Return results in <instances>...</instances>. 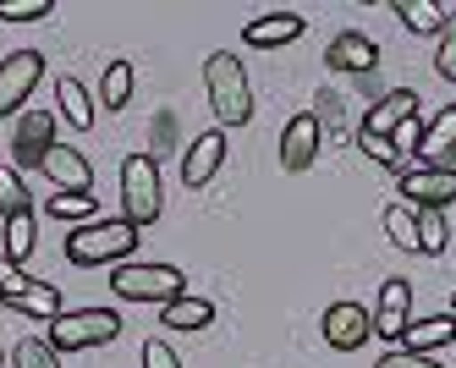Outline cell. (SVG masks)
Returning <instances> with one entry per match:
<instances>
[{"label": "cell", "mask_w": 456, "mask_h": 368, "mask_svg": "<svg viewBox=\"0 0 456 368\" xmlns=\"http://www.w3.org/2000/svg\"><path fill=\"white\" fill-rule=\"evenodd\" d=\"M28 286H34V275H22V264H12L6 253H0V303H17Z\"/></svg>", "instance_id": "33"}, {"label": "cell", "mask_w": 456, "mask_h": 368, "mask_svg": "<svg viewBox=\"0 0 456 368\" xmlns=\"http://www.w3.org/2000/svg\"><path fill=\"white\" fill-rule=\"evenodd\" d=\"M110 291L121 297V303H159L166 308L171 297L187 291V275L176 270V264H116Z\"/></svg>", "instance_id": "3"}, {"label": "cell", "mask_w": 456, "mask_h": 368, "mask_svg": "<svg viewBox=\"0 0 456 368\" xmlns=\"http://www.w3.org/2000/svg\"><path fill=\"white\" fill-rule=\"evenodd\" d=\"M357 149H363L374 165H385V171H402L407 176V159H402V149L390 143V138H369V132H357Z\"/></svg>", "instance_id": "30"}, {"label": "cell", "mask_w": 456, "mask_h": 368, "mask_svg": "<svg viewBox=\"0 0 456 368\" xmlns=\"http://www.w3.org/2000/svg\"><path fill=\"white\" fill-rule=\"evenodd\" d=\"M149 143H154V165H159V154L176 149V116H171V110H154V121H149Z\"/></svg>", "instance_id": "32"}, {"label": "cell", "mask_w": 456, "mask_h": 368, "mask_svg": "<svg viewBox=\"0 0 456 368\" xmlns=\"http://www.w3.org/2000/svg\"><path fill=\"white\" fill-rule=\"evenodd\" d=\"M0 357H6V347H0Z\"/></svg>", "instance_id": "40"}, {"label": "cell", "mask_w": 456, "mask_h": 368, "mask_svg": "<svg viewBox=\"0 0 456 368\" xmlns=\"http://www.w3.org/2000/svg\"><path fill=\"white\" fill-rule=\"evenodd\" d=\"M412 324V286L396 275L379 286V303H374V336L379 341H402V330Z\"/></svg>", "instance_id": "12"}, {"label": "cell", "mask_w": 456, "mask_h": 368, "mask_svg": "<svg viewBox=\"0 0 456 368\" xmlns=\"http://www.w3.org/2000/svg\"><path fill=\"white\" fill-rule=\"evenodd\" d=\"M451 319H456V297H451Z\"/></svg>", "instance_id": "39"}, {"label": "cell", "mask_w": 456, "mask_h": 368, "mask_svg": "<svg viewBox=\"0 0 456 368\" xmlns=\"http://www.w3.org/2000/svg\"><path fill=\"white\" fill-rule=\"evenodd\" d=\"M412 116H418V94L412 88H390V94L374 99V110L363 116L357 132H369V138H396V127L412 121Z\"/></svg>", "instance_id": "13"}, {"label": "cell", "mask_w": 456, "mask_h": 368, "mask_svg": "<svg viewBox=\"0 0 456 368\" xmlns=\"http://www.w3.org/2000/svg\"><path fill=\"white\" fill-rule=\"evenodd\" d=\"M138 248V225L133 220H88L67 237V258L77 270H100V264H116Z\"/></svg>", "instance_id": "2"}, {"label": "cell", "mask_w": 456, "mask_h": 368, "mask_svg": "<svg viewBox=\"0 0 456 368\" xmlns=\"http://www.w3.org/2000/svg\"><path fill=\"white\" fill-rule=\"evenodd\" d=\"M6 308H17V314H34V319H61V314H67V308H61V291L50 286V281H34V286H28L22 297H17V303H6Z\"/></svg>", "instance_id": "22"}, {"label": "cell", "mask_w": 456, "mask_h": 368, "mask_svg": "<svg viewBox=\"0 0 456 368\" xmlns=\"http://www.w3.org/2000/svg\"><path fill=\"white\" fill-rule=\"evenodd\" d=\"M133 99V61H110L105 78H100V105L105 110H121Z\"/></svg>", "instance_id": "23"}, {"label": "cell", "mask_w": 456, "mask_h": 368, "mask_svg": "<svg viewBox=\"0 0 456 368\" xmlns=\"http://www.w3.org/2000/svg\"><path fill=\"white\" fill-rule=\"evenodd\" d=\"M39 78H45V55L39 50H17V55L0 61V116H17L28 105V94L39 88Z\"/></svg>", "instance_id": "6"}, {"label": "cell", "mask_w": 456, "mask_h": 368, "mask_svg": "<svg viewBox=\"0 0 456 368\" xmlns=\"http://www.w3.org/2000/svg\"><path fill=\"white\" fill-rule=\"evenodd\" d=\"M204 88H209V110H215L220 132H225V127H248V121H253V83H248L242 55L215 50V55L204 61Z\"/></svg>", "instance_id": "1"}, {"label": "cell", "mask_w": 456, "mask_h": 368, "mask_svg": "<svg viewBox=\"0 0 456 368\" xmlns=\"http://www.w3.org/2000/svg\"><path fill=\"white\" fill-rule=\"evenodd\" d=\"M12 368H61V357H55V347H50V341L22 336V341L12 347Z\"/></svg>", "instance_id": "29"}, {"label": "cell", "mask_w": 456, "mask_h": 368, "mask_svg": "<svg viewBox=\"0 0 456 368\" xmlns=\"http://www.w3.org/2000/svg\"><path fill=\"white\" fill-rule=\"evenodd\" d=\"M402 341H407V352H423V357H429L435 347L456 341V319H451V314H435V319H412V324L402 330Z\"/></svg>", "instance_id": "19"}, {"label": "cell", "mask_w": 456, "mask_h": 368, "mask_svg": "<svg viewBox=\"0 0 456 368\" xmlns=\"http://www.w3.org/2000/svg\"><path fill=\"white\" fill-rule=\"evenodd\" d=\"M39 171L55 182V192H94V171H88V159L77 154V149H50L45 154V165H39Z\"/></svg>", "instance_id": "16"}, {"label": "cell", "mask_w": 456, "mask_h": 368, "mask_svg": "<svg viewBox=\"0 0 456 368\" xmlns=\"http://www.w3.org/2000/svg\"><path fill=\"white\" fill-rule=\"evenodd\" d=\"M143 368H182V357L166 341H143Z\"/></svg>", "instance_id": "35"}, {"label": "cell", "mask_w": 456, "mask_h": 368, "mask_svg": "<svg viewBox=\"0 0 456 368\" xmlns=\"http://www.w3.org/2000/svg\"><path fill=\"white\" fill-rule=\"evenodd\" d=\"M28 204H34V198H28V182H22V171H12V165H0V215H28Z\"/></svg>", "instance_id": "27"}, {"label": "cell", "mask_w": 456, "mask_h": 368, "mask_svg": "<svg viewBox=\"0 0 456 368\" xmlns=\"http://www.w3.org/2000/svg\"><path fill=\"white\" fill-rule=\"evenodd\" d=\"M379 368H440L435 357H423V352H385Z\"/></svg>", "instance_id": "36"}, {"label": "cell", "mask_w": 456, "mask_h": 368, "mask_svg": "<svg viewBox=\"0 0 456 368\" xmlns=\"http://www.w3.org/2000/svg\"><path fill=\"white\" fill-rule=\"evenodd\" d=\"M319 330H324V341H330L336 352H357L374 336V314L363 303H330L324 319H319Z\"/></svg>", "instance_id": "8"}, {"label": "cell", "mask_w": 456, "mask_h": 368, "mask_svg": "<svg viewBox=\"0 0 456 368\" xmlns=\"http://www.w3.org/2000/svg\"><path fill=\"white\" fill-rule=\"evenodd\" d=\"M445 171H456V149H451V154H445Z\"/></svg>", "instance_id": "38"}, {"label": "cell", "mask_w": 456, "mask_h": 368, "mask_svg": "<svg viewBox=\"0 0 456 368\" xmlns=\"http://www.w3.org/2000/svg\"><path fill=\"white\" fill-rule=\"evenodd\" d=\"M50 12H55L50 0H0V22H39Z\"/></svg>", "instance_id": "34"}, {"label": "cell", "mask_w": 456, "mask_h": 368, "mask_svg": "<svg viewBox=\"0 0 456 368\" xmlns=\"http://www.w3.org/2000/svg\"><path fill=\"white\" fill-rule=\"evenodd\" d=\"M385 237L396 242L402 253H418V215H412L407 204H390V209H385Z\"/></svg>", "instance_id": "26"}, {"label": "cell", "mask_w": 456, "mask_h": 368, "mask_svg": "<svg viewBox=\"0 0 456 368\" xmlns=\"http://www.w3.org/2000/svg\"><path fill=\"white\" fill-rule=\"evenodd\" d=\"M445 6H435V0H396V22L407 28V33H423V39H440V28H445Z\"/></svg>", "instance_id": "20"}, {"label": "cell", "mask_w": 456, "mask_h": 368, "mask_svg": "<svg viewBox=\"0 0 456 368\" xmlns=\"http://www.w3.org/2000/svg\"><path fill=\"white\" fill-rule=\"evenodd\" d=\"M45 209H50L55 220H72V225L83 220V225H88V220H94V192H50Z\"/></svg>", "instance_id": "28"}, {"label": "cell", "mask_w": 456, "mask_h": 368, "mask_svg": "<svg viewBox=\"0 0 456 368\" xmlns=\"http://www.w3.org/2000/svg\"><path fill=\"white\" fill-rule=\"evenodd\" d=\"M50 149H55V116L50 110H22L17 132H12V159L22 171H39Z\"/></svg>", "instance_id": "7"}, {"label": "cell", "mask_w": 456, "mask_h": 368, "mask_svg": "<svg viewBox=\"0 0 456 368\" xmlns=\"http://www.w3.org/2000/svg\"><path fill=\"white\" fill-rule=\"evenodd\" d=\"M412 215H418V253H445V242H451L445 209H412Z\"/></svg>", "instance_id": "25"}, {"label": "cell", "mask_w": 456, "mask_h": 368, "mask_svg": "<svg viewBox=\"0 0 456 368\" xmlns=\"http://www.w3.org/2000/svg\"><path fill=\"white\" fill-rule=\"evenodd\" d=\"M121 336V314L116 308H72L50 319V347L55 352H83V347H105Z\"/></svg>", "instance_id": "5"}, {"label": "cell", "mask_w": 456, "mask_h": 368, "mask_svg": "<svg viewBox=\"0 0 456 368\" xmlns=\"http://www.w3.org/2000/svg\"><path fill=\"white\" fill-rule=\"evenodd\" d=\"M319 143H324L319 116H314V110H308V116H291V121H286V132H281V165H286L291 176L308 171V165L319 159Z\"/></svg>", "instance_id": "11"}, {"label": "cell", "mask_w": 456, "mask_h": 368, "mask_svg": "<svg viewBox=\"0 0 456 368\" xmlns=\"http://www.w3.org/2000/svg\"><path fill=\"white\" fill-rule=\"evenodd\" d=\"M159 209H166V192H159L154 154H126V165H121V220L154 225Z\"/></svg>", "instance_id": "4"}, {"label": "cell", "mask_w": 456, "mask_h": 368, "mask_svg": "<svg viewBox=\"0 0 456 368\" xmlns=\"http://www.w3.org/2000/svg\"><path fill=\"white\" fill-rule=\"evenodd\" d=\"M242 39L253 50H281V45H297L303 39V17L297 12H270V17H253L242 28Z\"/></svg>", "instance_id": "15"}, {"label": "cell", "mask_w": 456, "mask_h": 368, "mask_svg": "<svg viewBox=\"0 0 456 368\" xmlns=\"http://www.w3.org/2000/svg\"><path fill=\"white\" fill-rule=\"evenodd\" d=\"M456 149V105H445L429 127H423V138H418V159H429V165H445V154Z\"/></svg>", "instance_id": "18"}, {"label": "cell", "mask_w": 456, "mask_h": 368, "mask_svg": "<svg viewBox=\"0 0 456 368\" xmlns=\"http://www.w3.org/2000/svg\"><path fill=\"white\" fill-rule=\"evenodd\" d=\"M324 66H330V72H352V78H374L379 72V45L369 33L346 28V33L330 39V50H324Z\"/></svg>", "instance_id": "10"}, {"label": "cell", "mask_w": 456, "mask_h": 368, "mask_svg": "<svg viewBox=\"0 0 456 368\" xmlns=\"http://www.w3.org/2000/svg\"><path fill=\"white\" fill-rule=\"evenodd\" d=\"M159 324H166V330H209L215 324V303H209V297L182 291V297H171V303L159 308Z\"/></svg>", "instance_id": "17"}, {"label": "cell", "mask_w": 456, "mask_h": 368, "mask_svg": "<svg viewBox=\"0 0 456 368\" xmlns=\"http://www.w3.org/2000/svg\"><path fill=\"white\" fill-rule=\"evenodd\" d=\"M55 105H61V116H67L72 127H94V99H88V88L77 78H61L55 83Z\"/></svg>", "instance_id": "21"}, {"label": "cell", "mask_w": 456, "mask_h": 368, "mask_svg": "<svg viewBox=\"0 0 456 368\" xmlns=\"http://www.w3.org/2000/svg\"><path fill=\"white\" fill-rule=\"evenodd\" d=\"M418 138H423V127H418V116H412V121H402V127H396V138H390V143H396V149H402V159H407V149H412Z\"/></svg>", "instance_id": "37"}, {"label": "cell", "mask_w": 456, "mask_h": 368, "mask_svg": "<svg viewBox=\"0 0 456 368\" xmlns=\"http://www.w3.org/2000/svg\"><path fill=\"white\" fill-rule=\"evenodd\" d=\"M402 198H407V209H445V204H456V171L418 165V171L402 176Z\"/></svg>", "instance_id": "9"}, {"label": "cell", "mask_w": 456, "mask_h": 368, "mask_svg": "<svg viewBox=\"0 0 456 368\" xmlns=\"http://www.w3.org/2000/svg\"><path fill=\"white\" fill-rule=\"evenodd\" d=\"M34 242H39V231H34V209H28V215L6 220V242H0V253H6L12 264H22L28 253H34Z\"/></svg>", "instance_id": "24"}, {"label": "cell", "mask_w": 456, "mask_h": 368, "mask_svg": "<svg viewBox=\"0 0 456 368\" xmlns=\"http://www.w3.org/2000/svg\"><path fill=\"white\" fill-rule=\"evenodd\" d=\"M220 165H225V132H220V127H209V132H199V138L187 143L182 182H187V187H204V182H215Z\"/></svg>", "instance_id": "14"}, {"label": "cell", "mask_w": 456, "mask_h": 368, "mask_svg": "<svg viewBox=\"0 0 456 368\" xmlns=\"http://www.w3.org/2000/svg\"><path fill=\"white\" fill-rule=\"evenodd\" d=\"M435 72L445 78V83H456V12L445 17V28H440V45H435Z\"/></svg>", "instance_id": "31"}]
</instances>
